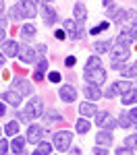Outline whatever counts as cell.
Wrapping results in <instances>:
<instances>
[{
    "label": "cell",
    "mask_w": 137,
    "mask_h": 155,
    "mask_svg": "<svg viewBox=\"0 0 137 155\" xmlns=\"http://www.w3.org/2000/svg\"><path fill=\"white\" fill-rule=\"evenodd\" d=\"M37 6L33 0H21L19 4L12 6V19H31L36 17Z\"/></svg>",
    "instance_id": "6da1fadb"
},
{
    "label": "cell",
    "mask_w": 137,
    "mask_h": 155,
    "mask_svg": "<svg viewBox=\"0 0 137 155\" xmlns=\"http://www.w3.org/2000/svg\"><path fill=\"white\" fill-rule=\"evenodd\" d=\"M85 81L94 85H104L106 81V71L102 66H96V68H85Z\"/></svg>",
    "instance_id": "7a4b0ae2"
},
{
    "label": "cell",
    "mask_w": 137,
    "mask_h": 155,
    "mask_svg": "<svg viewBox=\"0 0 137 155\" xmlns=\"http://www.w3.org/2000/svg\"><path fill=\"white\" fill-rule=\"evenodd\" d=\"M71 141H73V134L69 130H58L54 134V147H56L58 151H69Z\"/></svg>",
    "instance_id": "3957f363"
},
{
    "label": "cell",
    "mask_w": 137,
    "mask_h": 155,
    "mask_svg": "<svg viewBox=\"0 0 137 155\" xmlns=\"http://www.w3.org/2000/svg\"><path fill=\"white\" fill-rule=\"evenodd\" d=\"M96 124H98L100 128H114L118 122H116V118H112L108 112H96Z\"/></svg>",
    "instance_id": "277c9868"
},
{
    "label": "cell",
    "mask_w": 137,
    "mask_h": 155,
    "mask_svg": "<svg viewBox=\"0 0 137 155\" xmlns=\"http://www.w3.org/2000/svg\"><path fill=\"white\" fill-rule=\"evenodd\" d=\"M25 112H27V114H29V116H31V118H33V116H42V114H44V106H42V99H39V97H36V99H31V101H29V104H27V110H25Z\"/></svg>",
    "instance_id": "5b68a950"
},
{
    "label": "cell",
    "mask_w": 137,
    "mask_h": 155,
    "mask_svg": "<svg viewBox=\"0 0 137 155\" xmlns=\"http://www.w3.org/2000/svg\"><path fill=\"white\" fill-rule=\"evenodd\" d=\"M131 52L129 48H123V46H116V50L112 52V64H123L125 60H129Z\"/></svg>",
    "instance_id": "8992f818"
},
{
    "label": "cell",
    "mask_w": 137,
    "mask_h": 155,
    "mask_svg": "<svg viewBox=\"0 0 137 155\" xmlns=\"http://www.w3.org/2000/svg\"><path fill=\"white\" fill-rule=\"evenodd\" d=\"M17 56L27 62V64H31L33 60H36V50H31L29 46H19V52H17Z\"/></svg>",
    "instance_id": "52a82bcc"
},
{
    "label": "cell",
    "mask_w": 137,
    "mask_h": 155,
    "mask_svg": "<svg viewBox=\"0 0 137 155\" xmlns=\"http://www.w3.org/2000/svg\"><path fill=\"white\" fill-rule=\"evenodd\" d=\"M58 95H60L62 101L71 104V101H75V99H77V91H75V87H71V85H64V87H60Z\"/></svg>",
    "instance_id": "ba28073f"
},
{
    "label": "cell",
    "mask_w": 137,
    "mask_h": 155,
    "mask_svg": "<svg viewBox=\"0 0 137 155\" xmlns=\"http://www.w3.org/2000/svg\"><path fill=\"white\" fill-rule=\"evenodd\" d=\"M42 137H44V128L37 126V124H31L29 130H27V141L29 143H37V141H42Z\"/></svg>",
    "instance_id": "9c48e42d"
},
{
    "label": "cell",
    "mask_w": 137,
    "mask_h": 155,
    "mask_svg": "<svg viewBox=\"0 0 137 155\" xmlns=\"http://www.w3.org/2000/svg\"><path fill=\"white\" fill-rule=\"evenodd\" d=\"M85 97H89V99H100L102 97V91L98 89V85H94V83H89V85H85Z\"/></svg>",
    "instance_id": "30bf717a"
},
{
    "label": "cell",
    "mask_w": 137,
    "mask_h": 155,
    "mask_svg": "<svg viewBox=\"0 0 137 155\" xmlns=\"http://www.w3.org/2000/svg\"><path fill=\"white\" fill-rule=\"evenodd\" d=\"M2 99H6L11 106H19L21 104V93H17V91H4Z\"/></svg>",
    "instance_id": "8fae6325"
},
{
    "label": "cell",
    "mask_w": 137,
    "mask_h": 155,
    "mask_svg": "<svg viewBox=\"0 0 137 155\" xmlns=\"http://www.w3.org/2000/svg\"><path fill=\"white\" fill-rule=\"evenodd\" d=\"M131 41H133V37H131L129 31H123V33H118V37H116V46H123V48H129Z\"/></svg>",
    "instance_id": "7c38bea8"
},
{
    "label": "cell",
    "mask_w": 137,
    "mask_h": 155,
    "mask_svg": "<svg viewBox=\"0 0 137 155\" xmlns=\"http://www.w3.org/2000/svg\"><path fill=\"white\" fill-rule=\"evenodd\" d=\"M123 101L125 106H131V104H137V89H129L127 93H123Z\"/></svg>",
    "instance_id": "4fadbf2b"
},
{
    "label": "cell",
    "mask_w": 137,
    "mask_h": 155,
    "mask_svg": "<svg viewBox=\"0 0 137 155\" xmlns=\"http://www.w3.org/2000/svg\"><path fill=\"white\" fill-rule=\"evenodd\" d=\"M2 50H4V56H17L19 46H17L15 41H4V44H2Z\"/></svg>",
    "instance_id": "5bb4252c"
},
{
    "label": "cell",
    "mask_w": 137,
    "mask_h": 155,
    "mask_svg": "<svg viewBox=\"0 0 137 155\" xmlns=\"http://www.w3.org/2000/svg\"><path fill=\"white\" fill-rule=\"evenodd\" d=\"M44 120L48 122V124H56V122H60V114L56 112V110H48V112H44Z\"/></svg>",
    "instance_id": "9a60e30c"
},
{
    "label": "cell",
    "mask_w": 137,
    "mask_h": 155,
    "mask_svg": "<svg viewBox=\"0 0 137 155\" xmlns=\"http://www.w3.org/2000/svg\"><path fill=\"white\" fill-rule=\"evenodd\" d=\"M129 89H133V85L127 83V81H116L114 83V89H112V93H127Z\"/></svg>",
    "instance_id": "2e32d148"
},
{
    "label": "cell",
    "mask_w": 137,
    "mask_h": 155,
    "mask_svg": "<svg viewBox=\"0 0 137 155\" xmlns=\"http://www.w3.org/2000/svg\"><path fill=\"white\" fill-rule=\"evenodd\" d=\"M73 12H75V17H77V21H85V19H87V11H85V6H83L81 2L75 4Z\"/></svg>",
    "instance_id": "e0dca14e"
},
{
    "label": "cell",
    "mask_w": 137,
    "mask_h": 155,
    "mask_svg": "<svg viewBox=\"0 0 137 155\" xmlns=\"http://www.w3.org/2000/svg\"><path fill=\"white\" fill-rule=\"evenodd\" d=\"M96 112H98V110H96L94 104H81V106H79V114H81V116H94Z\"/></svg>",
    "instance_id": "ac0fdd59"
},
{
    "label": "cell",
    "mask_w": 137,
    "mask_h": 155,
    "mask_svg": "<svg viewBox=\"0 0 137 155\" xmlns=\"http://www.w3.org/2000/svg\"><path fill=\"white\" fill-rule=\"evenodd\" d=\"M46 68H48V62H46V60H39V62H37V68H36V74H33L36 81H42V79H44Z\"/></svg>",
    "instance_id": "d6986e66"
},
{
    "label": "cell",
    "mask_w": 137,
    "mask_h": 155,
    "mask_svg": "<svg viewBox=\"0 0 137 155\" xmlns=\"http://www.w3.org/2000/svg\"><path fill=\"white\" fill-rule=\"evenodd\" d=\"M12 87H15L17 91H21V93H31V85H27L25 81H21V79H15Z\"/></svg>",
    "instance_id": "ffe728a7"
},
{
    "label": "cell",
    "mask_w": 137,
    "mask_h": 155,
    "mask_svg": "<svg viewBox=\"0 0 137 155\" xmlns=\"http://www.w3.org/2000/svg\"><path fill=\"white\" fill-rule=\"evenodd\" d=\"M121 21H127V23L133 27V25L137 23V12L135 11H125V15H123V19H121ZM131 27H129V29H131Z\"/></svg>",
    "instance_id": "44dd1931"
},
{
    "label": "cell",
    "mask_w": 137,
    "mask_h": 155,
    "mask_svg": "<svg viewBox=\"0 0 137 155\" xmlns=\"http://www.w3.org/2000/svg\"><path fill=\"white\" fill-rule=\"evenodd\" d=\"M118 71H121V74H123L125 79H131V77H137V66H121Z\"/></svg>",
    "instance_id": "7402d4cb"
},
{
    "label": "cell",
    "mask_w": 137,
    "mask_h": 155,
    "mask_svg": "<svg viewBox=\"0 0 137 155\" xmlns=\"http://www.w3.org/2000/svg\"><path fill=\"white\" fill-rule=\"evenodd\" d=\"M33 33H36V27L33 25H23V29H21V35H23V39H31L33 37Z\"/></svg>",
    "instance_id": "603a6c76"
},
{
    "label": "cell",
    "mask_w": 137,
    "mask_h": 155,
    "mask_svg": "<svg viewBox=\"0 0 137 155\" xmlns=\"http://www.w3.org/2000/svg\"><path fill=\"white\" fill-rule=\"evenodd\" d=\"M42 12H44L46 23H56V12H54V11H50L48 6H44V8H42Z\"/></svg>",
    "instance_id": "cb8c5ba5"
},
{
    "label": "cell",
    "mask_w": 137,
    "mask_h": 155,
    "mask_svg": "<svg viewBox=\"0 0 137 155\" xmlns=\"http://www.w3.org/2000/svg\"><path fill=\"white\" fill-rule=\"evenodd\" d=\"M98 143L100 145H110L112 143V134H110V132H106V130H102L98 134Z\"/></svg>",
    "instance_id": "d4e9b609"
},
{
    "label": "cell",
    "mask_w": 137,
    "mask_h": 155,
    "mask_svg": "<svg viewBox=\"0 0 137 155\" xmlns=\"http://www.w3.org/2000/svg\"><path fill=\"white\" fill-rule=\"evenodd\" d=\"M23 145H25V139L15 137V141H12V151H15V153H23Z\"/></svg>",
    "instance_id": "484cf974"
},
{
    "label": "cell",
    "mask_w": 137,
    "mask_h": 155,
    "mask_svg": "<svg viewBox=\"0 0 137 155\" xmlns=\"http://www.w3.org/2000/svg\"><path fill=\"white\" fill-rule=\"evenodd\" d=\"M48 153H52V145H48V143H39L37 145L36 155H48Z\"/></svg>",
    "instance_id": "4316f807"
},
{
    "label": "cell",
    "mask_w": 137,
    "mask_h": 155,
    "mask_svg": "<svg viewBox=\"0 0 137 155\" xmlns=\"http://www.w3.org/2000/svg\"><path fill=\"white\" fill-rule=\"evenodd\" d=\"M4 130H6V134H12V137H15V134L19 132V122L11 120V122H9V124L4 126Z\"/></svg>",
    "instance_id": "83f0119b"
},
{
    "label": "cell",
    "mask_w": 137,
    "mask_h": 155,
    "mask_svg": "<svg viewBox=\"0 0 137 155\" xmlns=\"http://www.w3.org/2000/svg\"><path fill=\"white\" fill-rule=\"evenodd\" d=\"M77 132H81V134H85V132H89V122H87L85 118L77 120Z\"/></svg>",
    "instance_id": "f1b7e54d"
},
{
    "label": "cell",
    "mask_w": 137,
    "mask_h": 155,
    "mask_svg": "<svg viewBox=\"0 0 137 155\" xmlns=\"http://www.w3.org/2000/svg\"><path fill=\"white\" fill-rule=\"evenodd\" d=\"M118 126H123V128H129L131 126V118H129V114H118Z\"/></svg>",
    "instance_id": "f546056e"
},
{
    "label": "cell",
    "mask_w": 137,
    "mask_h": 155,
    "mask_svg": "<svg viewBox=\"0 0 137 155\" xmlns=\"http://www.w3.org/2000/svg\"><path fill=\"white\" fill-rule=\"evenodd\" d=\"M108 48H110V41H98V44L94 46V50H96L98 54H104Z\"/></svg>",
    "instance_id": "4dcf8cb0"
},
{
    "label": "cell",
    "mask_w": 137,
    "mask_h": 155,
    "mask_svg": "<svg viewBox=\"0 0 137 155\" xmlns=\"http://www.w3.org/2000/svg\"><path fill=\"white\" fill-rule=\"evenodd\" d=\"M96 66H102V60L98 56H91V58L87 60V68H96Z\"/></svg>",
    "instance_id": "1f68e13d"
},
{
    "label": "cell",
    "mask_w": 137,
    "mask_h": 155,
    "mask_svg": "<svg viewBox=\"0 0 137 155\" xmlns=\"http://www.w3.org/2000/svg\"><path fill=\"white\" fill-rule=\"evenodd\" d=\"M64 29H67V31H69V33H71V31H77V23H75V21H71V19H67V21H64Z\"/></svg>",
    "instance_id": "d6a6232c"
},
{
    "label": "cell",
    "mask_w": 137,
    "mask_h": 155,
    "mask_svg": "<svg viewBox=\"0 0 137 155\" xmlns=\"http://www.w3.org/2000/svg\"><path fill=\"white\" fill-rule=\"evenodd\" d=\"M127 147H131V149H137V134H131V137H127Z\"/></svg>",
    "instance_id": "836d02e7"
},
{
    "label": "cell",
    "mask_w": 137,
    "mask_h": 155,
    "mask_svg": "<svg viewBox=\"0 0 137 155\" xmlns=\"http://www.w3.org/2000/svg\"><path fill=\"white\" fill-rule=\"evenodd\" d=\"M48 79H50V83H60V72H50L48 74Z\"/></svg>",
    "instance_id": "e575fe53"
},
{
    "label": "cell",
    "mask_w": 137,
    "mask_h": 155,
    "mask_svg": "<svg viewBox=\"0 0 137 155\" xmlns=\"http://www.w3.org/2000/svg\"><path fill=\"white\" fill-rule=\"evenodd\" d=\"M104 29H108V23H106V21H104V23H100L98 27H94V29H91V33L96 35V33H100V31H104Z\"/></svg>",
    "instance_id": "d590c367"
},
{
    "label": "cell",
    "mask_w": 137,
    "mask_h": 155,
    "mask_svg": "<svg viewBox=\"0 0 137 155\" xmlns=\"http://www.w3.org/2000/svg\"><path fill=\"white\" fill-rule=\"evenodd\" d=\"M116 153H121V155H131V153H135L131 147H121V149H116Z\"/></svg>",
    "instance_id": "8d00e7d4"
},
{
    "label": "cell",
    "mask_w": 137,
    "mask_h": 155,
    "mask_svg": "<svg viewBox=\"0 0 137 155\" xmlns=\"http://www.w3.org/2000/svg\"><path fill=\"white\" fill-rule=\"evenodd\" d=\"M19 120H21V122H29V120H31V116H29L27 112H21V114H19Z\"/></svg>",
    "instance_id": "74e56055"
},
{
    "label": "cell",
    "mask_w": 137,
    "mask_h": 155,
    "mask_svg": "<svg viewBox=\"0 0 137 155\" xmlns=\"http://www.w3.org/2000/svg\"><path fill=\"white\" fill-rule=\"evenodd\" d=\"M6 151H9V143L6 141H0V155L6 153Z\"/></svg>",
    "instance_id": "f35d334b"
},
{
    "label": "cell",
    "mask_w": 137,
    "mask_h": 155,
    "mask_svg": "<svg viewBox=\"0 0 137 155\" xmlns=\"http://www.w3.org/2000/svg\"><path fill=\"white\" fill-rule=\"evenodd\" d=\"M129 33H131V37H133V41H137V23L129 29Z\"/></svg>",
    "instance_id": "ab89813d"
},
{
    "label": "cell",
    "mask_w": 137,
    "mask_h": 155,
    "mask_svg": "<svg viewBox=\"0 0 137 155\" xmlns=\"http://www.w3.org/2000/svg\"><path fill=\"white\" fill-rule=\"evenodd\" d=\"M54 35H56V39H64L67 33H64V29H58V31H54Z\"/></svg>",
    "instance_id": "60d3db41"
},
{
    "label": "cell",
    "mask_w": 137,
    "mask_h": 155,
    "mask_svg": "<svg viewBox=\"0 0 137 155\" xmlns=\"http://www.w3.org/2000/svg\"><path fill=\"white\" fill-rule=\"evenodd\" d=\"M129 118H131V122H135V124H137V107H133V110H131Z\"/></svg>",
    "instance_id": "b9f144b4"
},
{
    "label": "cell",
    "mask_w": 137,
    "mask_h": 155,
    "mask_svg": "<svg viewBox=\"0 0 137 155\" xmlns=\"http://www.w3.org/2000/svg\"><path fill=\"white\" fill-rule=\"evenodd\" d=\"M75 62H77V58H75V56H69V58L64 60V64H67V66H73Z\"/></svg>",
    "instance_id": "7bdbcfd3"
},
{
    "label": "cell",
    "mask_w": 137,
    "mask_h": 155,
    "mask_svg": "<svg viewBox=\"0 0 137 155\" xmlns=\"http://www.w3.org/2000/svg\"><path fill=\"white\" fill-rule=\"evenodd\" d=\"M112 2H114V0H104V6H108V8H110V6H112Z\"/></svg>",
    "instance_id": "ee69618b"
},
{
    "label": "cell",
    "mask_w": 137,
    "mask_h": 155,
    "mask_svg": "<svg viewBox=\"0 0 137 155\" xmlns=\"http://www.w3.org/2000/svg\"><path fill=\"white\" fill-rule=\"evenodd\" d=\"M4 110H6V107H4V104H0V116H4Z\"/></svg>",
    "instance_id": "f6af8a7d"
},
{
    "label": "cell",
    "mask_w": 137,
    "mask_h": 155,
    "mask_svg": "<svg viewBox=\"0 0 137 155\" xmlns=\"http://www.w3.org/2000/svg\"><path fill=\"white\" fill-rule=\"evenodd\" d=\"M4 35H6V33H4V29H2V27H0V41H2V39H4Z\"/></svg>",
    "instance_id": "bcb514c9"
},
{
    "label": "cell",
    "mask_w": 137,
    "mask_h": 155,
    "mask_svg": "<svg viewBox=\"0 0 137 155\" xmlns=\"http://www.w3.org/2000/svg\"><path fill=\"white\" fill-rule=\"evenodd\" d=\"M0 66H4V54H0Z\"/></svg>",
    "instance_id": "7dc6e473"
},
{
    "label": "cell",
    "mask_w": 137,
    "mask_h": 155,
    "mask_svg": "<svg viewBox=\"0 0 137 155\" xmlns=\"http://www.w3.org/2000/svg\"><path fill=\"white\" fill-rule=\"evenodd\" d=\"M2 8H4V2L0 0V15H2Z\"/></svg>",
    "instance_id": "c3c4849f"
},
{
    "label": "cell",
    "mask_w": 137,
    "mask_h": 155,
    "mask_svg": "<svg viewBox=\"0 0 137 155\" xmlns=\"http://www.w3.org/2000/svg\"><path fill=\"white\" fill-rule=\"evenodd\" d=\"M0 23H2V15H0Z\"/></svg>",
    "instance_id": "681fc988"
},
{
    "label": "cell",
    "mask_w": 137,
    "mask_h": 155,
    "mask_svg": "<svg viewBox=\"0 0 137 155\" xmlns=\"http://www.w3.org/2000/svg\"><path fill=\"white\" fill-rule=\"evenodd\" d=\"M44 2H52V0H44Z\"/></svg>",
    "instance_id": "f907efd6"
},
{
    "label": "cell",
    "mask_w": 137,
    "mask_h": 155,
    "mask_svg": "<svg viewBox=\"0 0 137 155\" xmlns=\"http://www.w3.org/2000/svg\"><path fill=\"white\" fill-rule=\"evenodd\" d=\"M135 66H137V62H135Z\"/></svg>",
    "instance_id": "816d5d0a"
},
{
    "label": "cell",
    "mask_w": 137,
    "mask_h": 155,
    "mask_svg": "<svg viewBox=\"0 0 137 155\" xmlns=\"http://www.w3.org/2000/svg\"><path fill=\"white\" fill-rule=\"evenodd\" d=\"M0 132H2V130H0Z\"/></svg>",
    "instance_id": "f5cc1de1"
}]
</instances>
